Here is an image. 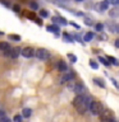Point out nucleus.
I'll use <instances>...</instances> for the list:
<instances>
[{
    "instance_id": "obj_1",
    "label": "nucleus",
    "mask_w": 119,
    "mask_h": 122,
    "mask_svg": "<svg viewBox=\"0 0 119 122\" xmlns=\"http://www.w3.org/2000/svg\"><path fill=\"white\" fill-rule=\"evenodd\" d=\"M91 103V98L86 94H76L73 99V107L79 114H84L88 111V106Z\"/></svg>"
},
{
    "instance_id": "obj_2",
    "label": "nucleus",
    "mask_w": 119,
    "mask_h": 122,
    "mask_svg": "<svg viewBox=\"0 0 119 122\" xmlns=\"http://www.w3.org/2000/svg\"><path fill=\"white\" fill-rule=\"evenodd\" d=\"M88 112H90L92 116H101V113L104 112V107L101 104V102L91 99V103H90V106H88Z\"/></svg>"
},
{
    "instance_id": "obj_3",
    "label": "nucleus",
    "mask_w": 119,
    "mask_h": 122,
    "mask_svg": "<svg viewBox=\"0 0 119 122\" xmlns=\"http://www.w3.org/2000/svg\"><path fill=\"white\" fill-rule=\"evenodd\" d=\"M35 56H36L40 61H46V60H49L50 57H51L50 52H49L46 48H38V50H36Z\"/></svg>"
},
{
    "instance_id": "obj_4",
    "label": "nucleus",
    "mask_w": 119,
    "mask_h": 122,
    "mask_svg": "<svg viewBox=\"0 0 119 122\" xmlns=\"http://www.w3.org/2000/svg\"><path fill=\"white\" fill-rule=\"evenodd\" d=\"M76 78V74H74V71H67V72H63V75H61V78H60V84H67L69 81H72V80H74Z\"/></svg>"
},
{
    "instance_id": "obj_5",
    "label": "nucleus",
    "mask_w": 119,
    "mask_h": 122,
    "mask_svg": "<svg viewBox=\"0 0 119 122\" xmlns=\"http://www.w3.org/2000/svg\"><path fill=\"white\" fill-rule=\"evenodd\" d=\"M95 9H96V11H99V13H105V11H107L110 9V4L107 3L106 0H102V1L96 4Z\"/></svg>"
},
{
    "instance_id": "obj_6",
    "label": "nucleus",
    "mask_w": 119,
    "mask_h": 122,
    "mask_svg": "<svg viewBox=\"0 0 119 122\" xmlns=\"http://www.w3.org/2000/svg\"><path fill=\"white\" fill-rule=\"evenodd\" d=\"M73 92H74L76 94H86V86H84V84L82 83H76L74 86H73Z\"/></svg>"
},
{
    "instance_id": "obj_7",
    "label": "nucleus",
    "mask_w": 119,
    "mask_h": 122,
    "mask_svg": "<svg viewBox=\"0 0 119 122\" xmlns=\"http://www.w3.org/2000/svg\"><path fill=\"white\" fill-rule=\"evenodd\" d=\"M35 50L32 48V47H24L21 51V53H22V56L23 57H26V59H31V57H33L35 56Z\"/></svg>"
},
{
    "instance_id": "obj_8",
    "label": "nucleus",
    "mask_w": 119,
    "mask_h": 122,
    "mask_svg": "<svg viewBox=\"0 0 119 122\" xmlns=\"http://www.w3.org/2000/svg\"><path fill=\"white\" fill-rule=\"evenodd\" d=\"M56 69H58V71H60V72H61V74H63V72H67V71L69 70L67 62H65V61H63V60H59V61H58Z\"/></svg>"
},
{
    "instance_id": "obj_9",
    "label": "nucleus",
    "mask_w": 119,
    "mask_h": 122,
    "mask_svg": "<svg viewBox=\"0 0 119 122\" xmlns=\"http://www.w3.org/2000/svg\"><path fill=\"white\" fill-rule=\"evenodd\" d=\"M51 20H53L54 24H60V25H67L68 24L67 19L63 18V17H53Z\"/></svg>"
},
{
    "instance_id": "obj_10",
    "label": "nucleus",
    "mask_w": 119,
    "mask_h": 122,
    "mask_svg": "<svg viewBox=\"0 0 119 122\" xmlns=\"http://www.w3.org/2000/svg\"><path fill=\"white\" fill-rule=\"evenodd\" d=\"M46 29H48L49 32L54 33L55 36H59V30H60L59 25H56V24H50V25H48V27H46Z\"/></svg>"
},
{
    "instance_id": "obj_11",
    "label": "nucleus",
    "mask_w": 119,
    "mask_h": 122,
    "mask_svg": "<svg viewBox=\"0 0 119 122\" xmlns=\"http://www.w3.org/2000/svg\"><path fill=\"white\" fill-rule=\"evenodd\" d=\"M94 38H95V33L91 32V30H88V32L84 33V36H83V42H91Z\"/></svg>"
},
{
    "instance_id": "obj_12",
    "label": "nucleus",
    "mask_w": 119,
    "mask_h": 122,
    "mask_svg": "<svg viewBox=\"0 0 119 122\" xmlns=\"http://www.w3.org/2000/svg\"><path fill=\"white\" fill-rule=\"evenodd\" d=\"M22 50L19 47H14L12 48V53H10V59H17V57L19 56V53H21Z\"/></svg>"
},
{
    "instance_id": "obj_13",
    "label": "nucleus",
    "mask_w": 119,
    "mask_h": 122,
    "mask_svg": "<svg viewBox=\"0 0 119 122\" xmlns=\"http://www.w3.org/2000/svg\"><path fill=\"white\" fill-rule=\"evenodd\" d=\"M94 83H95L97 86L102 88V89H105V88H106L105 83H104V80H102V79H100V78H95V79H94Z\"/></svg>"
},
{
    "instance_id": "obj_14",
    "label": "nucleus",
    "mask_w": 119,
    "mask_h": 122,
    "mask_svg": "<svg viewBox=\"0 0 119 122\" xmlns=\"http://www.w3.org/2000/svg\"><path fill=\"white\" fill-rule=\"evenodd\" d=\"M63 38H64L65 42H68V43H73V42H74V38H73L69 33H67V32L63 33Z\"/></svg>"
},
{
    "instance_id": "obj_15",
    "label": "nucleus",
    "mask_w": 119,
    "mask_h": 122,
    "mask_svg": "<svg viewBox=\"0 0 119 122\" xmlns=\"http://www.w3.org/2000/svg\"><path fill=\"white\" fill-rule=\"evenodd\" d=\"M22 116L24 117V118H30L31 116H32V109H31V108H23Z\"/></svg>"
},
{
    "instance_id": "obj_16",
    "label": "nucleus",
    "mask_w": 119,
    "mask_h": 122,
    "mask_svg": "<svg viewBox=\"0 0 119 122\" xmlns=\"http://www.w3.org/2000/svg\"><path fill=\"white\" fill-rule=\"evenodd\" d=\"M97 60H99V61H100V62H101L102 65H104V66H106V67H107V66H110V65H111V64L109 62V60L106 59V57L99 56V57H97Z\"/></svg>"
},
{
    "instance_id": "obj_17",
    "label": "nucleus",
    "mask_w": 119,
    "mask_h": 122,
    "mask_svg": "<svg viewBox=\"0 0 119 122\" xmlns=\"http://www.w3.org/2000/svg\"><path fill=\"white\" fill-rule=\"evenodd\" d=\"M106 59L109 60V62H110L111 65H114V66H118V65H119V61H118L117 59H115L114 56H110V55H107V56H106Z\"/></svg>"
},
{
    "instance_id": "obj_18",
    "label": "nucleus",
    "mask_w": 119,
    "mask_h": 122,
    "mask_svg": "<svg viewBox=\"0 0 119 122\" xmlns=\"http://www.w3.org/2000/svg\"><path fill=\"white\" fill-rule=\"evenodd\" d=\"M107 13H109V15L111 18H118V15H119V11L117 8H114V9H109L107 10Z\"/></svg>"
},
{
    "instance_id": "obj_19",
    "label": "nucleus",
    "mask_w": 119,
    "mask_h": 122,
    "mask_svg": "<svg viewBox=\"0 0 119 122\" xmlns=\"http://www.w3.org/2000/svg\"><path fill=\"white\" fill-rule=\"evenodd\" d=\"M9 48H12L10 43H8V42H0V51H6Z\"/></svg>"
},
{
    "instance_id": "obj_20",
    "label": "nucleus",
    "mask_w": 119,
    "mask_h": 122,
    "mask_svg": "<svg viewBox=\"0 0 119 122\" xmlns=\"http://www.w3.org/2000/svg\"><path fill=\"white\" fill-rule=\"evenodd\" d=\"M104 28H105V25H104L102 23H95V29H96V32L102 33V32H104Z\"/></svg>"
},
{
    "instance_id": "obj_21",
    "label": "nucleus",
    "mask_w": 119,
    "mask_h": 122,
    "mask_svg": "<svg viewBox=\"0 0 119 122\" xmlns=\"http://www.w3.org/2000/svg\"><path fill=\"white\" fill-rule=\"evenodd\" d=\"M67 57H68L69 60H71V62H73V64H76L77 61H78V57H77L76 55H73V53H68Z\"/></svg>"
},
{
    "instance_id": "obj_22",
    "label": "nucleus",
    "mask_w": 119,
    "mask_h": 122,
    "mask_svg": "<svg viewBox=\"0 0 119 122\" xmlns=\"http://www.w3.org/2000/svg\"><path fill=\"white\" fill-rule=\"evenodd\" d=\"M88 64H90V67L94 69V70H97V69H99V62H96L95 60H90V62H88Z\"/></svg>"
},
{
    "instance_id": "obj_23",
    "label": "nucleus",
    "mask_w": 119,
    "mask_h": 122,
    "mask_svg": "<svg viewBox=\"0 0 119 122\" xmlns=\"http://www.w3.org/2000/svg\"><path fill=\"white\" fill-rule=\"evenodd\" d=\"M8 37H9V40H12V41H15V42H19V41L22 40L21 36H18V34H9Z\"/></svg>"
},
{
    "instance_id": "obj_24",
    "label": "nucleus",
    "mask_w": 119,
    "mask_h": 122,
    "mask_svg": "<svg viewBox=\"0 0 119 122\" xmlns=\"http://www.w3.org/2000/svg\"><path fill=\"white\" fill-rule=\"evenodd\" d=\"M23 117L22 114H15V116L13 117V122H23Z\"/></svg>"
},
{
    "instance_id": "obj_25",
    "label": "nucleus",
    "mask_w": 119,
    "mask_h": 122,
    "mask_svg": "<svg viewBox=\"0 0 119 122\" xmlns=\"http://www.w3.org/2000/svg\"><path fill=\"white\" fill-rule=\"evenodd\" d=\"M30 8H31V10H38V4L36 1H31L30 3Z\"/></svg>"
},
{
    "instance_id": "obj_26",
    "label": "nucleus",
    "mask_w": 119,
    "mask_h": 122,
    "mask_svg": "<svg viewBox=\"0 0 119 122\" xmlns=\"http://www.w3.org/2000/svg\"><path fill=\"white\" fill-rule=\"evenodd\" d=\"M12 9H13V11H15V13H19V11L22 10V8L19 4H14V5H12Z\"/></svg>"
},
{
    "instance_id": "obj_27",
    "label": "nucleus",
    "mask_w": 119,
    "mask_h": 122,
    "mask_svg": "<svg viewBox=\"0 0 119 122\" xmlns=\"http://www.w3.org/2000/svg\"><path fill=\"white\" fill-rule=\"evenodd\" d=\"M40 17L41 18H48L49 17V11L45 10V9H41L40 10Z\"/></svg>"
},
{
    "instance_id": "obj_28",
    "label": "nucleus",
    "mask_w": 119,
    "mask_h": 122,
    "mask_svg": "<svg viewBox=\"0 0 119 122\" xmlns=\"http://www.w3.org/2000/svg\"><path fill=\"white\" fill-rule=\"evenodd\" d=\"M84 24L88 25V27H91V25H95L94 23H92V19L91 18H84Z\"/></svg>"
},
{
    "instance_id": "obj_29",
    "label": "nucleus",
    "mask_w": 119,
    "mask_h": 122,
    "mask_svg": "<svg viewBox=\"0 0 119 122\" xmlns=\"http://www.w3.org/2000/svg\"><path fill=\"white\" fill-rule=\"evenodd\" d=\"M0 4H3L5 8H10V6H12V4L8 1V0H0Z\"/></svg>"
},
{
    "instance_id": "obj_30",
    "label": "nucleus",
    "mask_w": 119,
    "mask_h": 122,
    "mask_svg": "<svg viewBox=\"0 0 119 122\" xmlns=\"http://www.w3.org/2000/svg\"><path fill=\"white\" fill-rule=\"evenodd\" d=\"M0 122H12V121H10V118H9V117L4 116V117L0 118Z\"/></svg>"
},
{
    "instance_id": "obj_31",
    "label": "nucleus",
    "mask_w": 119,
    "mask_h": 122,
    "mask_svg": "<svg viewBox=\"0 0 119 122\" xmlns=\"http://www.w3.org/2000/svg\"><path fill=\"white\" fill-rule=\"evenodd\" d=\"M110 80H111V83H113V84H114V86H115V88H117V89H119V84L117 83V80H115V79H113V78H111Z\"/></svg>"
},
{
    "instance_id": "obj_32",
    "label": "nucleus",
    "mask_w": 119,
    "mask_h": 122,
    "mask_svg": "<svg viewBox=\"0 0 119 122\" xmlns=\"http://www.w3.org/2000/svg\"><path fill=\"white\" fill-rule=\"evenodd\" d=\"M10 53H12V48L6 50V51H4V55H5L6 57H10Z\"/></svg>"
},
{
    "instance_id": "obj_33",
    "label": "nucleus",
    "mask_w": 119,
    "mask_h": 122,
    "mask_svg": "<svg viewBox=\"0 0 119 122\" xmlns=\"http://www.w3.org/2000/svg\"><path fill=\"white\" fill-rule=\"evenodd\" d=\"M35 22H36L38 25H42V20H41L40 18H35Z\"/></svg>"
},
{
    "instance_id": "obj_34",
    "label": "nucleus",
    "mask_w": 119,
    "mask_h": 122,
    "mask_svg": "<svg viewBox=\"0 0 119 122\" xmlns=\"http://www.w3.org/2000/svg\"><path fill=\"white\" fill-rule=\"evenodd\" d=\"M114 46L117 48H119V38H117V40H115V42H114Z\"/></svg>"
},
{
    "instance_id": "obj_35",
    "label": "nucleus",
    "mask_w": 119,
    "mask_h": 122,
    "mask_svg": "<svg viewBox=\"0 0 119 122\" xmlns=\"http://www.w3.org/2000/svg\"><path fill=\"white\" fill-rule=\"evenodd\" d=\"M71 24H72L73 27H74V28H77V29H81V27H79L78 24H77V23H73V22H72V23H71Z\"/></svg>"
},
{
    "instance_id": "obj_36",
    "label": "nucleus",
    "mask_w": 119,
    "mask_h": 122,
    "mask_svg": "<svg viewBox=\"0 0 119 122\" xmlns=\"http://www.w3.org/2000/svg\"><path fill=\"white\" fill-rule=\"evenodd\" d=\"M106 122H118V121H117V120H115V118H114V117H110V118H109V120H107Z\"/></svg>"
},
{
    "instance_id": "obj_37",
    "label": "nucleus",
    "mask_w": 119,
    "mask_h": 122,
    "mask_svg": "<svg viewBox=\"0 0 119 122\" xmlns=\"http://www.w3.org/2000/svg\"><path fill=\"white\" fill-rule=\"evenodd\" d=\"M113 5H114V6H118V5H119V0H114Z\"/></svg>"
},
{
    "instance_id": "obj_38",
    "label": "nucleus",
    "mask_w": 119,
    "mask_h": 122,
    "mask_svg": "<svg viewBox=\"0 0 119 122\" xmlns=\"http://www.w3.org/2000/svg\"><path fill=\"white\" fill-rule=\"evenodd\" d=\"M4 116H5V112H4V111H0V118L4 117Z\"/></svg>"
},
{
    "instance_id": "obj_39",
    "label": "nucleus",
    "mask_w": 119,
    "mask_h": 122,
    "mask_svg": "<svg viewBox=\"0 0 119 122\" xmlns=\"http://www.w3.org/2000/svg\"><path fill=\"white\" fill-rule=\"evenodd\" d=\"M74 1H76V3H83L84 0H74Z\"/></svg>"
},
{
    "instance_id": "obj_40",
    "label": "nucleus",
    "mask_w": 119,
    "mask_h": 122,
    "mask_svg": "<svg viewBox=\"0 0 119 122\" xmlns=\"http://www.w3.org/2000/svg\"><path fill=\"white\" fill-rule=\"evenodd\" d=\"M115 32L119 33V24H117V29H115Z\"/></svg>"
},
{
    "instance_id": "obj_41",
    "label": "nucleus",
    "mask_w": 119,
    "mask_h": 122,
    "mask_svg": "<svg viewBox=\"0 0 119 122\" xmlns=\"http://www.w3.org/2000/svg\"><path fill=\"white\" fill-rule=\"evenodd\" d=\"M106 1L109 3V4H113V3H114V0H106Z\"/></svg>"
},
{
    "instance_id": "obj_42",
    "label": "nucleus",
    "mask_w": 119,
    "mask_h": 122,
    "mask_svg": "<svg viewBox=\"0 0 119 122\" xmlns=\"http://www.w3.org/2000/svg\"><path fill=\"white\" fill-rule=\"evenodd\" d=\"M3 34H4V33H3V32H0V36H3Z\"/></svg>"
}]
</instances>
